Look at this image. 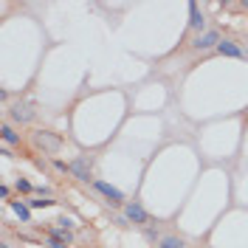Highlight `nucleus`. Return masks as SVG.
Segmentation results:
<instances>
[{"instance_id":"9d476101","label":"nucleus","mask_w":248,"mask_h":248,"mask_svg":"<svg viewBox=\"0 0 248 248\" xmlns=\"http://www.w3.org/2000/svg\"><path fill=\"white\" fill-rule=\"evenodd\" d=\"M12 209H15V215L20 217V220H23V223H29V220H31L29 209H26V206H23V203H20V201H12Z\"/></svg>"},{"instance_id":"f257e3e1","label":"nucleus","mask_w":248,"mask_h":248,"mask_svg":"<svg viewBox=\"0 0 248 248\" xmlns=\"http://www.w3.org/2000/svg\"><path fill=\"white\" fill-rule=\"evenodd\" d=\"M12 119L20 122V124L34 122V105H31V102H17L15 108H12Z\"/></svg>"},{"instance_id":"7ed1b4c3","label":"nucleus","mask_w":248,"mask_h":248,"mask_svg":"<svg viewBox=\"0 0 248 248\" xmlns=\"http://www.w3.org/2000/svg\"><path fill=\"white\" fill-rule=\"evenodd\" d=\"M192 46L198 48V51H206V48H212V46H220V37H217V31H203V34L195 37Z\"/></svg>"},{"instance_id":"423d86ee","label":"nucleus","mask_w":248,"mask_h":248,"mask_svg":"<svg viewBox=\"0 0 248 248\" xmlns=\"http://www.w3.org/2000/svg\"><path fill=\"white\" fill-rule=\"evenodd\" d=\"M71 172L77 175L79 181H93V178H91V167H88V161H85V158H77V161L71 164Z\"/></svg>"},{"instance_id":"1a4fd4ad","label":"nucleus","mask_w":248,"mask_h":248,"mask_svg":"<svg viewBox=\"0 0 248 248\" xmlns=\"http://www.w3.org/2000/svg\"><path fill=\"white\" fill-rule=\"evenodd\" d=\"M0 136H3L6 144H20V133H15L9 124H3V127H0Z\"/></svg>"},{"instance_id":"0eeeda50","label":"nucleus","mask_w":248,"mask_h":248,"mask_svg":"<svg viewBox=\"0 0 248 248\" xmlns=\"http://www.w3.org/2000/svg\"><path fill=\"white\" fill-rule=\"evenodd\" d=\"M217 51L223 54V57H243V51L234 46L232 40H220V46H217Z\"/></svg>"},{"instance_id":"9b49d317","label":"nucleus","mask_w":248,"mask_h":248,"mask_svg":"<svg viewBox=\"0 0 248 248\" xmlns=\"http://www.w3.org/2000/svg\"><path fill=\"white\" fill-rule=\"evenodd\" d=\"M158 248H184V240H181V237H164V240H161V246Z\"/></svg>"},{"instance_id":"39448f33","label":"nucleus","mask_w":248,"mask_h":248,"mask_svg":"<svg viewBox=\"0 0 248 248\" xmlns=\"http://www.w3.org/2000/svg\"><path fill=\"white\" fill-rule=\"evenodd\" d=\"M37 144H40V147H46L48 153H57L62 141L57 139V136H51V133H37Z\"/></svg>"},{"instance_id":"f03ea898","label":"nucleus","mask_w":248,"mask_h":248,"mask_svg":"<svg viewBox=\"0 0 248 248\" xmlns=\"http://www.w3.org/2000/svg\"><path fill=\"white\" fill-rule=\"evenodd\" d=\"M124 220H130V223H136V226H144V223H147L144 206H139V203H127V206H124Z\"/></svg>"},{"instance_id":"ddd939ff","label":"nucleus","mask_w":248,"mask_h":248,"mask_svg":"<svg viewBox=\"0 0 248 248\" xmlns=\"http://www.w3.org/2000/svg\"><path fill=\"white\" fill-rule=\"evenodd\" d=\"M54 201H48V198H37V201H31V206L34 209H40V206H51Z\"/></svg>"},{"instance_id":"20e7f679","label":"nucleus","mask_w":248,"mask_h":248,"mask_svg":"<svg viewBox=\"0 0 248 248\" xmlns=\"http://www.w3.org/2000/svg\"><path fill=\"white\" fill-rule=\"evenodd\" d=\"M93 186H96V189H99V192H102V195H105V198H108L110 203H122V201H124V195H122V192H119L116 186L105 184V181H93Z\"/></svg>"},{"instance_id":"2eb2a0df","label":"nucleus","mask_w":248,"mask_h":248,"mask_svg":"<svg viewBox=\"0 0 248 248\" xmlns=\"http://www.w3.org/2000/svg\"><path fill=\"white\" fill-rule=\"evenodd\" d=\"M54 167H57L60 172H71V167H68V164H62V161H54Z\"/></svg>"},{"instance_id":"f8f14e48","label":"nucleus","mask_w":248,"mask_h":248,"mask_svg":"<svg viewBox=\"0 0 248 248\" xmlns=\"http://www.w3.org/2000/svg\"><path fill=\"white\" fill-rule=\"evenodd\" d=\"M17 192H31V184L26 178H17Z\"/></svg>"},{"instance_id":"6e6552de","label":"nucleus","mask_w":248,"mask_h":248,"mask_svg":"<svg viewBox=\"0 0 248 248\" xmlns=\"http://www.w3.org/2000/svg\"><path fill=\"white\" fill-rule=\"evenodd\" d=\"M189 12H192V20H189V26H192L195 31H201L206 20H203V15L198 12V3H189Z\"/></svg>"},{"instance_id":"dca6fc26","label":"nucleus","mask_w":248,"mask_h":248,"mask_svg":"<svg viewBox=\"0 0 248 248\" xmlns=\"http://www.w3.org/2000/svg\"><path fill=\"white\" fill-rule=\"evenodd\" d=\"M0 248H12V246H6V243H3V246H0Z\"/></svg>"},{"instance_id":"4468645a","label":"nucleus","mask_w":248,"mask_h":248,"mask_svg":"<svg viewBox=\"0 0 248 248\" xmlns=\"http://www.w3.org/2000/svg\"><path fill=\"white\" fill-rule=\"evenodd\" d=\"M51 248H68V246H65L62 237H51Z\"/></svg>"}]
</instances>
